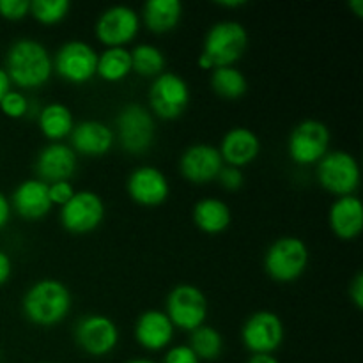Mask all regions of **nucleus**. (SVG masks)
<instances>
[{"label":"nucleus","mask_w":363,"mask_h":363,"mask_svg":"<svg viewBox=\"0 0 363 363\" xmlns=\"http://www.w3.org/2000/svg\"><path fill=\"white\" fill-rule=\"evenodd\" d=\"M52 69L53 62L48 50L35 39H16L7 50L6 73L11 84H16L18 87H41L52 77Z\"/></svg>","instance_id":"1"},{"label":"nucleus","mask_w":363,"mask_h":363,"mask_svg":"<svg viewBox=\"0 0 363 363\" xmlns=\"http://www.w3.org/2000/svg\"><path fill=\"white\" fill-rule=\"evenodd\" d=\"M71 303L73 298L66 284L55 279H43L28 287L21 308L32 325L46 328L62 323L69 314Z\"/></svg>","instance_id":"2"},{"label":"nucleus","mask_w":363,"mask_h":363,"mask_svg":"<svg viewBox=\"0 0 363 363\" xmlns=\"http://www.w3.org/2000/svg\"><path fill=\"white\" fill-rule=\"evenodd\" d=\"M248 45V32L240 21L223 20L213 25L206 34L202 55L211 62L213 69L234 66L245 53Z\"/></svg>","instance_id":"3"},{"label":"nucleus","mask_w":363,"mask_h":363,"mask_svg":"<svg viewBox=\"0 0 363 363\" xmlns=\"http://www.w3.org/2000/svg\"><path fill=\"white\" fill-rule=\"evenodd\" d=\"M307 264V245L294 236H284L273 241L264 255V269L275 282H294L303 275Z\"/></svg>","instance_id":"4"},{"label":"nucleus","mask_w":363,"mask_h":363,"mask_svg":"<svg viewBox=\"0 0 363 363\" xmlns=\"http://www.w3.org/2000/svg\"><path fill=\"white\" fill-rule=\"evenodd\" d=\"M167 315L172 321L174 328L194 330L206 325L208 319V300L199 287L191 284H179L167 296Z\"/></svg>","instance_id":"5"},{"label":"nucleus","mask_w":363,"mask_h":363,"mask_svg":"<svg viewBox=\"0 0 363 363\" xmlns=\"http://www.w3.org/2000/svg\"><path fill=\"white\" fill-rule=\"evenodd\" d=\"M117 138L131 155H142L155 142V117L145 106L131 103L119 112L116 121Z\"/></svg>","instance_id":"6"},{"label":"nucleus","mask_w":363,"mask_h":363,"mask_svg":"<svg viewBox=\"0 0 363 363\" xmlns=\"http://www.w3.org/2000/svg\"><path fill=\"white\" fill-rule=\"evenodd\" d=\"M318 179L330 194L353 195L360 184V167L357 158L346 151H328L318 163Z\"/></svg>","instance_id":"7"},{"label":"nucleus","mask_w":363,"mask_h":363,"mask_svg":"<svg viewBox=\"0 0 363 363\" xmlns=\"http://www.w3.org/2000/svg\"><path fill=\"white\" fill-rule=\"evenodd\" d=\"M103 218L105 202L94 191H74L73 197L60 208V223L67 233L89 234L101 225Z\"/></svg>","instance_id":"8"},{"label":"nucleus","mask_w":363,"mask_h":363,"mask_svg":"<svg viewBox=\"0 0 363 363\" xmlns=\"http://www.w3.org/2000/svg\"><path fill=\"white\" fill-rule=\"evenodd\" d=\"M330 130L325 123L315 119L301 121L291 133L287 152L298 165H312L321 162L328 152Z\"/></svg>","instance_id":"9"},{"label":"nucleus","mask_w":363,"mask_h":363,"mask_svg":"<svg viewBox=\"0 0 363 363\" xmlns=\"http://www.w3.org/2000/svg\"><path fill=\"white\" fill-rule=\"evenodd\" d=\"M53 69L71 84H85L96 74L98 53L89 43L73 39L64 43L53 57Z\"/></svg>","instance_id":"10"},{"label":"nucleus","mask_w":363,"mask_h":363,"mask_svg":"<svg viewBox=\"0 0 363 363\" xmlns=\"http://www.w3.org/2000/svg\"><path fill=\"white\" fill-rule=\"evenodd\" d=\"M284 323L275 312L259 311L245 321L241 340L252 354H273L284 342Z\"/></svg>","instance_id":"11"},{"label":"nucleus","mask_w":363,"mask_h":363,"mask_svg":"<svg viewBox=\"0 0 363 363\" xmlns=\"http://www.w3.org/2000/svg\"><path fill=\"white\" fill-rule=\"evenodd\" d=\"M149 101L156 116L162 119H177L190 103V87L179 74L163 71L149 89Z\"/></svg>","instance_id":"12"},{"label":"nucleus","mask_w":363,"mask_h":363,"mask_svg":"<svg viewBox=\"0 0 363 363\" xmlns=\"http://www.w3.org/2000/svg\"><path fill=\"white\" fill-rule=\"evenodd\" d=\"M74 340L87 354L105 357L116 350L119 342V330L116 323L106 315L91 314L77 323Z\"/></svg>","instance_id":"13"},{"label":"nucleus","mask_w":363,"mask_h":363,"mask_svg":"<svg viewBox=\"0 0 363 363\" xmlns=\"http://www.w3.org/2000/svg\"><path fill=\"white\" fill-rule=\"evenodd\" d=\"M140 28L137 11L128 6H112L99 14L96 21V35L108 48L124 46L133 41Z\"/></svg>","instance_id":"14"},{"label":"nucleus","mask_w":363,"mask_h":363,"mask_svg":"<svg viewBox=\"0 0 363 363\" xmlns=\"http://www.w3.org/2000/svg\"><path fill=\"white\" fill-rule=\"evenodd\" d=\"M126 188L131 201L147 208L163 204L170 194V184L165 174L151 165L135 169L128 177Z\"/></svg>","instance_id":"15"},{"label":"nucleus","mask_w":363,"mask_h":363,"mask_svg":"<svg viewBox=\"0 0 363 363\" xmlns=\"http://www.w3.org/2000/svg\"><path fill=\"white\" fill-rule=\"evenodd\" d=\"M78 156L71 149V145L52 142L41 149L35 160V172L39 181L46 184L59 183V181H69L77 170Z\"/></svg>","instance_id":"16"},{"label":"nucleus","mask_w":363,"mask_h":363,"mask_svg":"<svg viewBox=\"0 0 363 363\" xmlns=\"http://www.w3.org/2000/svg\"><path fill=\"white\" fill-rule=\"evenodd\" d=\"M223 167L222 155L209 144H194L183 152L179 160L181 174L191 183H208L218 177Z\"/></svg>","instance_id":"17"},{"label":"nucleus","mask_w":363,"mask_h":363,"mask_svg":"<svg viewBox=\"0 0 363 363\" xmlns=\"http://www.w3.org/2000/svg\"><path fill=\"white\" fill-rule=\"evenodd\" d=\"M135 339L144 350L162 351L174 339V325L163 311H145L135 323Z\"/></svg>","instance_id":"18"},{"label":"nucleus","mask_w":363,"mask_h":363,"mask_svg":"<svg viewBox=\"0 0 363 363\" xmlns=\"http://www.w3.org/2000/svg\"><path fill=\"white\" fill-rule=\"evenodd\" d=\"M71 149L84 156H103L112 149L116 133L101 121H82L71 131Z\"/></svg>","instance_id":"19"},{"label":"nucleus","mask_w":363,"mask_h":363,"mask_svg":"<svg viewBox=\"0 0 363 363\" xmlns=\"http://www.w3.org/2000/svg\"><path fill=\"white\" fill-rule=\"evenodd\" d=\"M11 209L18 213L21 218L39 220L46 216L52 209L48 197V184L39 179L21 181L11 197Z\"/></svg>","instance_id":"20"},{"label":"nucleus","mask_w":363,"mask_h":363,"mask_svg":"<svg viewBox=\"0 0 363 363\" xmlns=\"http://www.w3.org/2000/svg\"><path fill=\"white\" fill-rule=\"evenodd\" d=\"M218 151L223 163L241 169L257 158L261 151V140L252 130L238 126L227 131Z\"/></svg>","instance_id":"21"},{"label":"nucleus","mask_w":363,"mask_h":363,"mask_svg":"<svg viewBox=\"0 0 363 363\" xmlns=\"http://www.w3.org/2000/svg\"><path fill=\"white\" fill-rule=\"evenodd\" d=\"M330 227L340 240H354L363 227V208L357 195L339 197L330 208Z\"/></svg>","instance_id":"22"},{"label":"nucleus","mask_w":363,"mask_h":363,"mask_svg":"<svg viewBox=\"0 0 363 363\" xmlns=\"http://www.w3.org/2000/svg\"><path fill=\"white\" fill-rule=\"evenodd\" d=\"M194 222L202 233L220 234L230 225V209L223 201L206 197L194 206Z\"/></svg>","instance_id":"23"},{"label":"nucleus","mask_w":363,"mask_h":363,"mask_svg":"<svg viewBox=\"0 0 363 363\" xmlns=\"http://www.w3.org/2000/svg\"><path fill=\"white\" fill-rule=\"evenodd\" d=\"M183 14V4L179 0H149L144 6L145 25L156 34H165L176 28Z\"/></svg>","instance_id":"24"},{"label":"nucleus","mask_w":363,"mask_h":363,"mask_svg":"<svg viewBox=\"0 0 363 363\" xmlns=\"http://www.w3.org/2000/svg\"><path fill=\"white\" fill-rule=\"evenodd\" d=\"M38 123L43 135L53 142L69 137L74 126L73 113L62 103H50L43 106L38 113Z\"/></svg>","instance_id":"25"},{"label":"nucleus","mask_w":363,"mask_h":363,"mask_svg":"<svg viewBox=\"0 0 363 363\" xmlns=\"http://www.w3.org/2000/svg\"><path fill=\"white\" fill-rule=\"evenodd\" d=\"M133 71L131 67V53L124 46L106 48L98 55L96 74L106 82H121Z\"/></svg>","instance_id":"26"},{"label":"nucleus","mask_w":363,"mask_h":363,"mask_svg":"<svg viewBox=\"0 0 363 363\" xmlns=\"http://www.w3.org/2000/svg\"><path fill=\"white\" fill-rule=\"evenodd\" d=\"M211 87L220 98L238 99L247 92L248 82L245 74L234 66L215 67L211 74Z\"/></svg>","instance_id":"27"},{"label":"nucleus","mask_w":363,"mask_h":363,"mask_svg":"<svg viewBox=\"0 0 363 363\" xmlns=\"http://www.w3.org/2000/svg\"><path fill=\"white\" fill-rule=\"evenodd\" d=\"M131 67L140 77H160L165 69V55L152 45H137L131 50Z\"/></svg>","instance_id":"28"},{"label":"nucleus","mask_w":363,"mask_h":363,"mask_svg":"<svg viewBox=\"0 0 363 363\" xmlns=\"http://www.w3.org/2000/svg\"><path fill=\"white\" fill-rule=\"evenodd\" d=\"M195 354H197L199 360H216V358L222 354L223 350V339L220 335V332L213 326L202 325L201 328L194 330L190 335V344Z\"/></svg>","instance_id":"29"},{"label":"nucleus","mask_w":363,"mask_h":363,"mask_svg":"<svg viewBox=\"0 0 363 363\" xmlns=\"http://www.w3.org/2000/svg\"><path fill=\"white\" fill-rule=\"evenodd\" d=\"M69 0H32L30 14L45 25H55L67 16Z\"/></svg>","instance_id":"30"},{"label":"nucleus","mask_w":363,"mask_h":363,"mask_svg":"<svg viewBox=\"0 0 363 363\" xmlns=\"http://www.w3.org/2000/svg\"><path fill=\"white\" fill-rule=\"evenodd\" d=\"M0 110L6 113L11 119H21L23 116H27L30 112V103L28 99L21 94L20 91H13L11 89L6 96L0 101Z\"/></svg>","instance_id":"31"},{"label":"nucleus","mask_w":363,"mask_h":363,"mask_svg":"<svg viewBox=\"0 0 363 363\" xmlns=\"http://www.w3.org/2000/svg\"><path fill=\"white\" fill-rule=\"evenodd\" d=\"M30 14L28 0H0V16L9 21H18Z\"/></svg>","instance_id":"32"},{"label":"nucleus","mask_w":363,"mask_h":363,"mask_svg":"<svg viewBox=\"0 0 363 363\" xmlns=\"http://www.w3.org/2000/svg\"><path fill=\"white\" fill-rule=\"evenodd\" d=\"M216 179L222 183V186L225 188V190H230V191L240 190L245 183V176L243 172H241V169H238V167H230V165H223Z\"/></svg>","instance_id":"33"},{"label":"nucleus","mask_w":363,"mask_h":363,"mask_svg":"<svg viewBox=\"0 0 363 363\" xmlns=\"http://www.w3.org/2000/svg\"><path fill=\"white\" fill-rule=\"evenodd\" d=\"M73 195L74 190L69 181H59V183L48 184V197L52 206H60L62 208Z\"/></svg>","instance_id":"34"},{"label":"nucleus","mask_w":363,"mask_h":363,"mask_svg":"<svg viewBox=\"0 0 363 363\" xmlns=\"http://www.w3.org/2000/svg\"><path fill=\"white\" fill-rule=\"evenodd\" d=\"M163 363H201V360L188 344H181V346H174L167 351Z\"/></svg>","instance_id":"35"},{"label":"nucleus","mask_w":363,"mask_h":363,"mask_svg":"<svg viewBox=\"0 0 363 363\" xmlns=\"http://www.w3.org/2000/svg\"><path fill=\"white\" fill-rule=\"evenodd\" d=\"M350 296L353 300V303L357 305V308L363 307V275L358 273L357 277L353 279L350 286Z\"/></svg>","instance_id":"36"},{"label":"nucleus","mask_w":363,"mask_h":363,"mask_svg":"<svg viewBox=\"0 0 363 363\" xmlns=\"http://www.w3.org/2000/svg\"><path fill=\"white\" fill-rule=\"evenodd\" d=\"M11 272H13V262L11 257L4 250H0V287L9 280Z\"/></svg>","instance_id":"37"},{"label":"nucleus","mask_w":363,"mask_h":363,"mask_svg":"<svg viewBox=\"0 0 363 363\" xmlns=\"http://www.w3.org/2000/svg\"><path fill=\"white\" fill-rule=\"evenodd\" d=\"M9 218H11V202L9 199L0 191V229H4V227L7 225Z\"/></svg>","instance_id":"38"},{"label":"nucleus","mask_w":363,"mask_h":363,"mask_svg":"<svg viewBox=\"0 0 363 363\" xmlns=\"http://www.w3.org/2000/svg\"><path fill=\"white\" fill-rule=\"evenodd\" d=\"M9 91H11V80H9V77H7L6 69H2V67H0V101H2V98Z\"/></svg>","instance_id":"39"},{"label":"nucleus","mask_w":363,"mask_h":363,"mask_svg":"<svg viewBox=\"0 0 363 363\" xmlns=\"http://www.w3.org/2000/svg\"><path fill=\"white\" fill-rule=\"evenodd\" d=\"M247 363H280L273 354H252Z\"/></svg>","instance_id":"40"},{"label":"nucleus","mask_w":363,"mask_h":363,"mask_svg":"<svg viewBox=\"0 0 363 363\" xmlns=\"http://www.w3.org/2000/svg\"><path fill=\"white\" fill-rule=\"evenodd\" d=\"M350 7L354 11V14H357L358 18L363 16V0H351Z\"/></svg>","instance_id":"41"},{"label":"nucleus","mask_w":363,"mask_h":363,"mask_svg":"<svg viewBox=\"0 0 363 363\" xmlns=\"http://www.w3.org/2000/svg\"><path fill=\"white\" fill-rule=\"evenodd\" d=\"M245 0H220L218 2V6H222V7H241V6H245Z\"/></svg>","instance_id":"42"},{"label":"nucleus","mask_w":363,"mask_h":363,"mask_svg":"<svg viewBox=\"0 0 363 363\" xmlns=\"http://www.w3.org/2000/svg\"><path fill=\"white\" fill-rule=\"evenodd\" d=\"M126 363H156L152 360H149V358H133V360L126 362Z\"/></svg>","instance_id":"43"},{"label":"nucleus","mask_w":363,"mask_h":363,"mask_svg":"<svg viewBox=\"0 0 363 363\" xmlns=\"http://www.w3.org/2000/svg\"><path fill=\"white\" fill-rule=\"evenodd\" d=\"M45 363H53V362H45Z\"/></svg>","instance_id":"44"}]
</instances>
